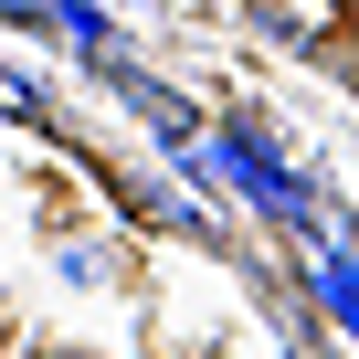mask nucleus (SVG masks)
Segmentation results:
<instances>
[{"label":"nucleus","instance_id":"f257e3e1","mask_svg":"<svg viewBox=\"0 0 359 359\" xmlns=\"http://www.w3.org/2000/svg\"><path fill=\"white\" fill-rule=\"evenodd\" d=\"M22 359H106V348H74V338H43V348H22Z\"/></svg>","mask_w":359,"mask_h":359}]
</instances>
